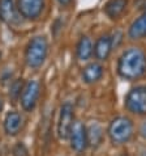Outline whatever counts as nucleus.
I'll return each mask as SVG.
<instances>
[{
    "mask_svg": "<svg viewBox=\"0 0 146 156\" xmlns=\"http://www.w3.org/2000/svg\"><path fill=\"white\" fill-rule=\"evenodd\" d=\"M0 57H2V53H0Z\"/></svg>",
    "mask_w": 146,
    "mask_h": 156,
    "instance_id": "5701e85b",
    "label": "nucleus"
},
{
    "mask_svg": "<svg viewBox=\"0 0 146 156\" xmlns=\"http://www.w3.org/2000/svg\"><path fill=\"white\" fill-rule=\"evenodd\" d=\"M110 139L116 144H124L129 142L133 135V123L127 117H116L111 121L107 129Z\"/></svg>",
    "mask_w": 146,
    "mask_h": 156,
    "instance_id": "7ed1b4c3",
    "label": "nucleus"
},
{
    "mask_svg": "<svg viewBox=\"0 0 146 156\" xmlns=\"http://www.w3.org/2000/svg\"><path fill=\"white\" fill-rule=\"evenodd\" d=\"M41 94V85L37 80H30L24 85L22 93H21V105H22L24 110L32 112L35 108L38 98Z\"/></svg>",
    "mask_w": 146,
    "mask_h": 156,
    "instance_id": "423d86ee",
    "label": "nucleus"
},
{
    "mask_svg": "<svg viewBox=\"0 0 146 156\" xmlns=\"http://www.w3.org/2000/svg\"><path fill=\"white\" fill-rule=\"evenodd\" d=\"M94 53V47H93V42L88 36H82L80 38L78 43L76 47V54L77 58L80 60H89L90 57Z\"/></svg>",
    "mask_w": 146,
    "mask_h": 156,
    "instance_id": "2eb2a0df",
    "label": "nucleus"
},
{
    "mask_svg": "<svg viewBox=\"0 0 146 156\" xmlns=\"http://www.w3.org/2000/svg\"><path fill=\"white\" fill-rule=\"evenodd\" d=\"M140 133H141V135H142V138L146 139V122L142 123V126H141V129H140Z\"/></svg>",
    "mask_w": 146,
    "mask_h": 156,
    "instance_id": "6ab92c4d",
    "label": "nucleus"
},
{
    "mask_svg": "<svg viewBox=\"0 0 146 156\" xmlns=\"http://www.w3.org/2000/svg\"><path fill=\"white\" fill-rule=\"evenodd\" d=\"M102 76H103V67L97 62L88 64L82 70V79L86 84L97 83L98 80L102 79Z\"/></svg>",
    "mask_w": 146,
    "mask_h": 156,
    "instance_id": "f8f14e48",
    "label": "nucleus"
},
{
    "mask_svg": "<svg viewBox=\"0 0 146 156\" xmlns=\"http://www.w3.org/2000/svg\"><path fill=\"white\" fill-rule=\"evenodd\" d=\"M3 105H4V104H3V100H2V98H0V112H2V110H3Z\"/></svg>",
    "mask_w": 146,
    "mask_h": 156,
    "instance_id": "412c9836",
    "label": "nucleus"
},
{
    "mask_svg": "<svg viewBox=\"0 0 146 156\" xmlns=\"http://www.w3.org/2000/svg\"><path fill=\"white\" fill-rule=\"evenodd\" d=\"M73 119H75V114H73V106L72 104L65 102L60 108V117L58 122V135L60 139H68L71 135L72 127H73Z\"/></svg>",
    "mask_w": 146,
    "mask_h": 156,
    "instance_id": "39448f33",
    "label": "nucleus"
},
{
    "mask_svg": "<svg viewBox=\"0 0 146 156\" xmlns=\"http://www.w3.org/2000/svg\"><path fill=\"white\" fill-rule=\"evenodd\" d=\"M112 37L108 34L101 36L94 45V55L98 60H107L112 51Z\"/></svg>",
    "mask_w": 146,
    "mask_h": 156,
    "instance_id": "9d476101",
    "label": "nucleus"
},
{
    "mask_svg": "<svg viewBox=\"0 0 146 156\" xmlns=\"http://www.w3.org/2000/svg\"><path fill=\"white\" fill-rule=\"evenodd\" d=\"M118 73L125 80H137L146 73V54L138 47H131L120 55Z\"/></svg>",
    "mask_w": 146,
    "mask_h": 156,
    "instance_id": "f257e3e1",
    "label": "nucleus"
},
{
    "mask_svg": "<svg viewBox=\"0 0 146 156\" xmlns=\"http://www.w3.org/2000/svg\"><path fill=\"white\" fill-rule=\"evenodd\" d=\"M102 135H103V133H102V127L99 126V125L98 123L91 125L90 129L88 130V142H89V144L93 146V147L99 146V143L102 140Z\"/></svg>",
    "mask_w": 146,
    "mask_h": 156,
    "instance_id": "dca6fc26",
    "label": "nucleus"
},
{
    "mask_svg": "<svg viewBox=\"0 0 146 156\" xmlns=\"http://www.w3.org/2000/svg\"><path fill=\"white\" fill-rule=\"evenodd\" d=\"M71 147L76 152H84L89 144L88 142V130L85 127L84 123L81 122H75L71 131Z\"/></svg>",
    "mask_w": 146,
    "mask_h": 156,
    "instance_id": "6e6552de",
    "label": "nucleus"
},
{
    "mask_svg": "<svg viewBox=\"0 0 146 156\" xmlns=\"http://www.w3.org/2000/svg\"><path fill=\"white\" fill-rule=\"evenodd\" d=\"M144 9H145V12H146V3H145V5H144Z\"/></svg>",
    "mask_w": 146,
    "mask_h": 156,
    "instance_id": "4be33fe9",
    "label": "nucleus"
},
{
    "mask_svg": "<svg viewBox=\"0 0 146 156\" xmlns=\"http://www.w3.org/2000/svg\"><path fill=\"white\" fill-rule=\"evenodd\" d=\"M128 0H108L105 5V13L111 20H116L125 12Z\"/></svg>",
    "mask_w": 146,
    "mask_h": 156,
    "instance_id": "9b49d317",
    "label": "nucleus"
},
{
    "mask_svg": "<svg viewBox=\"0 0 146 156\" xmlns=\"http://www.w3.org/2000/svg\"><path fill=\"white\" fill-rule=\"evenodd\" d=\"M22 118L17 112H9L4 119V130L8 135H16L21 129Z\"/></svg>",
    "mask_w": 146,
    "mask_h": 156,
    "instance_id": "4468645a",
    "label": "nucleus"
},
{
    "mask_svg": "<svg viewBox=\"0 0 146 156\" xmlns=\"http://www.w3.org/2000/svg\"><path fill=\"white\" fill-rule=\"evenodd\" d=\"M56 2L60 4V5H64V7H65V5H68V4L72 2V0H56Z\"/></svg>",
    "mask_w": 146,
    "mask_h": 156,
    "instance_id": "aec40b11",
    "label": "nucleus"
},
{
    "mask_svg": "<svg viewBox=\"0 0 146 156\" xmlns=\"http://www.w3.org/2000/svg\"><path fill=\"white\" fill-rule=\"evenodd\" d=\"M125 108L133 114L146 115V87H136L125 97Z\"/></svg>",
    "mask_w": 146,
    "mask_h": 156,
    "instance_id": "20e7f679",
    "label": "nucleus"
},
{
    "mask_svg": "<svg viewBox=\"0 0 146 156\" xmlns=\"http://www.w3.org/2000/svg\"><path fill=\"white\" fill-rule=\"evenodd\" d=\"M20 17L16 0H0V20L8 25H18L21 23Z\"/></svg>",
    "mask_w": 146,
    "mask_h": 156,
    "instance_id": "1a4fd4ad",
    "label": "nucleus"
},
{
    "mask_svg": "<svg viewBox=\"0 0 146 156\" xmlns=\"http://www.w3.org/2000/svg\"><path fill=\"white\" fill-rule=\"evenodd\" d=\"M28 151H26V147H25L22 143H18V144L15 146L13 148V156H26Z\"/></svg>",
    "mask_w": 146,
    "mask_h": 156,
    "instance_id": "a211bd4d",
    "label": "nucleus"
},
{
    "mask_svg": "<svg viewBox=\"0 0 146 156\" xmlns=\"http://www.w3.org/2000/svg\"><path fill=\"white\" fill-rule=\"evenodd\" d=\"M21 17L26 20H37L45 8V0H16Z\"/></svg>",
    "mask_w": 146,
    "mask_h": 156,
    "instance_id": "0eeeda50",
    "label": "nucleus"
},
{
    "mask_svg": "<svg viewBox=\"0 0 146 156\" xmlns=\"http://www.w3.org/2000/svg\"><path fill=\"white\" fill-rule=\"evenodd\" d=\"M131 40H142L146 37V12L132 23L128 30Z\"/></svg>",
    "mask_w": 146,
    "mask_h": 156,
    "instance_id": "ddd939ff",
    "label": "nucleus"
},
{
    "mask_svg": "<svg viewBox=\"0 0 146 156\" xmlns=\"http://www.w3.org/2000/svg\"><path fill=\"white\" fill-rule=\"evenodd\" d=\"M48 54V42L45 37L38 36L29 41L25 50V60L30 68H39Z\"/></svg>",
    "mask_w": 146,
    "mask_h": 156,
    "instance_id": "f03ea898",
    "label": "nucleus"
},
{
    "mask_svg": "<svg viewBox=\"0 0 146 156\" xmlns=\"http://www.w3.org/2000/svg\"><path fill=\"white\" fill-rule=\"evenodd\" d=\"M22 89H24V83H22V79H17L15 80L11 85V89H9V97L12 100H17L21 93H22Z\"/></svg>",
    "mask_w": 146,
    "mask_h": 156,
    "instance_id": "f3484780",
    "label": "nucleus"
}]
</instances>
